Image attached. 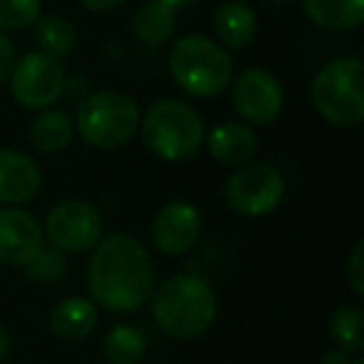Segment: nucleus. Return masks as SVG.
I'll return each mask as SVG.
<instances>
[{"label":"nucleus","instance_id":"obj_1","mask_svg":"<svg viewBox=\"0 0 364 364\" xmlns=\"http://www.w3.org/2000/svg\"><path fill=\"white\" fill-rule=\"evenodd\" d=\"M87 264V287L97 307L132 312L155 289V264L137 237L125 232L107 235L95 245Z\"/></svg>","mask_w":364,"mask_h":364},{"label":"nucleus","instance_id":"obj_2","mask_svg":"<svg viewBox=\"0 0 364 364\" xmlns=\"http://www.w3.org/2000/svg\"><path fill=\"white\" fill-rule=\"evenodd\" d=\"M152 317L157 327L175 339H198L218 317V297L205 277L177 274L155 294Z\"/></svg>","mask_w":364,"mask_h":364},{"label":"nucleus","instance_id":"obj_3","mask_svg":"<svg viewBox=\"0 0 364 364\" xmlns=\"http://www.w3.org/2000/svg\"><path fill=\"white\" fill-rule=\"evenodd\" d=\"M140 130L147 150L170 162L188 160L205 142V122L200 112L175 97L152 102L145 117H140Z\"/></svg>","mask_w":364,"mask_h":364},{"label":"nucleus","instance_id":"obj_4","mask_svg":"<svg viewBox=\"0 0 364 364\" xmlns=\"http://www.w3.org/2000/svg\"><path fill=\"white\" fill-rule=\"evenodd\" d=\"M170 75L195 97H215L232 82V58L205 36H185L170 50Z\"/></svg>","mask_w":364,"mask_h":364},{"label":"nucleus","instance_id":"obj_5","mask_svg":"<svg viewBox=\"0 0 364 364\" xmlns=\"http://www.w3.org/2000/svg\"><path fill=\"white\" fill-rule=\"evenodd\" d=\"M312 102L334 127L352 130L364 120V65L359 58H337L317 73Z\"/></svg>","mask_w":364,"mask_h":364},{"label":"nucleus","instance_id":"obj_6","mask_svg":"<svg viewBox=\"0 0 364 364\" xmlns=\"http://www.w3.org/2000/svg\"><path fill=\"white\" fill-rule=\"evenodd\" d=\"M75 127L95 150H117L127 145L140 127V107L125 92H95L80 105Z\"/></svg>","mask_w":364,"mask_h":364},{"label":"nucleus","instance_id":"obj_7","mask_svg":"<svg viewBox=\"0 0 364 364\" xmlns=\"http://www.w3.org/2000/svg\"><path fill=\"white\" fill-rule=\"evenodd\" d=\"M46 235L53 247L65 255L90 252L105 235L100 208L85 200H65L48 213Z\"/></svg>","mask_w":364,"mask_h":364},{"label":"nucleus","instance_id":"obj_8","mask_svg":"<svg viewBox=\"0 0 364 364\" xmlns=\"http://www.w3.org/2000/svg\"><path fill=\"white\" fill-rule=\"evenodd\" d=\"M230 210L247 218H262L279 208L284 200V180L272 165H245L230 175L225 185Z\"/></svg>","mask_w":364,"mask_h":364},{"label":"nucleus","instance_id":"obj_9","mask_svg":"<svg viewBox=\"0 0 364 364\" xmlns=\"http://www.w3.org/2000/svg\"><path fill=\"white\" fill-rule=\"evenodd\" d=\"M13 97L26 110H46L65 90V68L58 58L46 53H28L11 73Z\"/></svg>","mask_w":364,"mask_h":364},{"label":"nucleus","instance_id":"obj_10","mask_svg":"<svg viewBox=\"0 0 364 364\" xmlns=\"http://www.w3.org/2000/svg\"><path fill=\"white\" fill-rule=\"evenodd\" d=\"M232 105L247 122L267 125L277 120L284 105L279 80L264 68H247L232 85Z\"/></svg>","mask_w":364,"mask_h":364},{"label":"nucleus","instance_id":"obj_11","mask_svg":"<svg viewBox=\"0 0 364 364\" xmlns=\"http://www.w3.org/2000/svg\"><path fill=\"white\" fill-rule=\"evenodd\" d=\"M46 247V235L38 220L21 208L0 210V262L28 267Z\"/></svg>","mask_w":364,"mask_h":364},{"label":"nucleus","instance_id":"obj_12","mask_svg":"<svg viewBox=\"0 0 364 364\" xmlns=\"http://www.w3.org/2000/svg\"><path fill=\"white\" fill-rule=\"evenodd\" d=\"M152 242L165 255H185L198 245L203 235V218L193 203L175 200L160 208L152 220Z\"/></svg>","mask_w":364,"mask_h":364},{"label":"nucleus","instance_id":"obj_13","mask_svg":"<svg viewBox=\"0 0 364 364\" xmlns=\"http://www.w3.org/2000/svg\"><path fill=\"white\" fill-rule=\"evenodd\" d=\"M43 172L33 157L26 152L0 147V205L16 208L36 198L41 190Z\"/></svg>","mask_w":364,"mask_h":364},{"label":"nucleus","instance_id":"obj_14","mask_svg":"<svg viewBox=\"0 0 364 364\" xmlns=\"http://www.w3.org/2000/svg\"><path fill=\"white\" fill-rule=\"evenodd\" d=\"M97 304L85 297H65L53 307L50 312V329L55 337L65 342H80L92 329L97 327Z\"/></svg>","mask_w":364,"mask_h":364},{"label":"nucleus","instance_id":"obj_15","mask_svg":"<svg viewBox=\"0 0 364 364\" xmlns=\"http://www.w3.org/2000/svg\"><path fill=\"white\" fill-rule=\"evenodd\" d=\"M257 150V135L245 122H223L208 135V152L223 165H245Z\"/></svg>","mask_w":364,"mask_h":364},{"label":"nucleus","instance_id":"obj_16","mask_svg":"<svg viewBox=\"0 0 364 364\" xmlns=\"http://www.w3.org/2000/svg\"><path fill=\"white\" fill-rule=\"evenodd\" d=\"M215 33H218L223 46L232 48V50H242L257 36V18L250 6H245L240 0H230V3L220 6L218 16H215Z\"/></svg>","mask_w":364,"mask_h":364},{"label":"nucleus","instance_id":"obj_17","mask_svg":"<svg viewBox=\"0 0 364 364\" xmlns=\"http://www.w3.org/2000/svg\"><path fill=\"white\" fill-rule=\"evenodd\" d=\"M73 132H75V125L65 110L46 107L31 125V142L38 152L53 155V152H60L70 145Z\"/></svg>","mask_w":364,"mask_h":364},{"label":"nucleus","instance_id":"obj_18","mask_svg":"<svg viewBox=\"0 0 364 364\" xmlns=\"http://www.w3.org/2000/svg\"><path fill=\"white\" fill-rule=\"evenodd\" d=\"M304 11L324 31H352L364 21V0H304Z\"/></svg>","mask_w":364,"mask_h":364},{"label":"nucleus","instance_id":"obj_19","mask_svg":"<svg viewBox=\"0 0 364 364\" xmlns=\"http://www.w3.org/2000/svg\"><path fill=\"white\" fill-rule=\"evenodd\" d=\"M132 31L147 46H160L175 31V8L165 6L160 0H150L132 18Z\"/></svg>","mask_w":364,"mask_h":364},{"label":"nucleus","instance_id":"obj_20","mask_svg":"<svg viewBox=\"0 0 364 364\" xmlns=\"http://www.w3.org/2000/svg\"><path fill=\"white\" fill-rule=\"evenodd\" d=\"M145 352V334L132 324H115L102 339V357L110 364H140Z\"/></svg>","mask_w":364,"mask_h":364},{"label":"nucleus","instance_id":"obj_21","mask_svg":"<svg viewBox=\"0 0 364 364\" xmlns=\"http://www.w3.org/2000/svg\"><path fill=\"white\" fill-rule=\"evenodd\" d=\"M332 329L334 342L347 354H362L364 349V312L357 304H342L332 314Z\"/></svg>","mask_w":364,"mask_h":364},{"label":"nucleus","instance_id":"obj_22","mask_svg":"<svg viewBox=\"0 0 364 364\" xmlns=\"http://www.w3.org/2000/svg\"><path fill=\"white\" fill-rule=\"evenodd\" d=\"M36 43L41 48V53L53 58H63L73 50L75 46V31L73 26L60 16H46V18H38L36 23Z\"/></svg>","mask_w":364,"mask_h":364},{"label":"nucleus","instance_id":"obj_23","mask_svg":"<svg viewBox=\"0 0 364 364\" xmlns=\"http://www.w3.org/2000/svg\"><path fill=\"white\" fill-rule=\"evenodd\" d=\"M43 0H0V31H26L41 18Z\"/></svg>","mask_w":364,"mask_h":364},{"label":"nucleus","instance_id":"obj_24","mask_svg":"<svg viewBox=\"0 0 364 364\" xmlns=\"http://www.w3.org/2000/svg\"><path fill=\"white\" fill-rule=\"evenodd\" d=\"M26 269H28V277L36 279V282L53 284L60 277H65V272H68L65 252H60L58 247H50V250L43 247V252L38 255V257L33 259Z\"/></svg>","mask_w":364,"mask_h":364},{"label":"nucleus","instance_id":"obj_25","mask_svg":"<svg viewBox=\"0 0 364 364\" xmlns=\"http://www.w3.org/2000/svg\"><path fill=\"white\" fill-rule=\"evenodd\" d=\"M347 279L352 284L354 294L364 297V240H357V245L352 247L347 262Z\"/></svg>","mask_w":364,"mask_h":364},{"label":"nucleus","instance_id":"obj_26","mask_svg":"<svg viewBox=\"0 0 364 364\" xmlns=\"http://www.w3.org/2000/svg\"><path fill=\"white\" fill-rule=\"evenodd\" d=\"M16 68V46L6 36V31H0V87L11 80V73Z\"/></svg>","mask_w":364,"mask_h":364},{"label":"nucleus","instance_id":"obj_27","mask_svg":"<svg viewBox=\"0 0 364 364\" xmlns=\"http://www.w3.org/2000/svg\"><path fill=\"white\" fill-rule=\"evenodd\" d=\"M125 0H80V6L87 8L92 13H105V11H115L120 8Z\"/></svg>","mask_w":364,"mask_h":364},{"label":"nucleus","instance_id":"obj_28","mask_svg":"<svg viewBox=\"0 0 364 364\" xmlns=\"http://www.w3.org/2000/svg\"><path fill=\"white\" fill-rule=\"evenodd\" d=\"M319 364H352V359H349V354L344 352V349H327V352L319 357Z\"/></svg>","mask_w":364,"mask_h":364},{"label":"nucleus","instance_id":"obj_29","mask_svg":"<svg viewBox=\"0 0 364 364\" xmlns=\"http://www.w3.org/2000/svg\"><path fill=\"white\" fill-rule=\"evenodd\" d=\"M8 352H11V337H8L6 327L0 324V359H6Z\"/></svg>","mask_w":364,"mask_h":364},{"label":"nucleus","instance_id":"obj_30","mask_svg":"<svg viewBox=\"0 0 364 364\" xmlns=\"http://www.w3.org/2000/svg\"><path fill=\"white\" fill-rule=\"evenodd\" d=\"M160 3H165V6H170V8H177V6H188L193 0H160Z\"/></svg>","mask_w":364,"mask_h":364},{"label":"nucleus","instance_id":"obj_31","mask_svg":"<svg viewBox=\"0 0 364 364\" xmlns=\"http://www.w3.org/2000/svg\"><path fill=\"white\" fill-rule=\"evenodd\" d=\"M352 364H364V362H362V359H357V362H352Z\"/></svg>","mask_w":364,"mask_h":364}]
</instances>
